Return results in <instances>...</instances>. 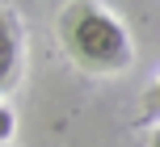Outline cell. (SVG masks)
Instances as JSON below:
<instances>
[{"mask_svg":"<svg viewBox=\"0 0 160 147\" xmlns=\"http://www.w3.org/2000/svg\"><path fill=\"white\" fill-rule=\"evenodd\" d=\"M59 38H63L68 55L88 72H122L131 63V38L93 0H72L59 13Z\"/></svg>","mask_w":160,"mask_h":147,"instance_id":"obj_1","label":"cell"},{"mask_svg":"<svg viewBox=\"0 0 160 147\" xmlns=\"http://www.w3.org/2000/svg\"><path fill=\"white\" fill-rule=\"evenodd\" d=\"M13 80V30H4V84Z\"/></svg>","mask_w":160,"mask_h":147,"instance_id":"obj_2","label":"cell"},{"mask_svg":"<svg viewBox=\"0 0 160 147\" xmlns=\"http://www.w3.org/2000/svg\"><path fill=\"white\" fill-rule=\"evenodd\" d=\"M148 114H160V80L152 84V92H148Z\"/></svg>","mask_w":160,"mask_h":147,"instance_id":"obj_3","label":"cell"},{"mask_svg":"<svg viewBox=\"0 0 160 147\" xmlns=\"http://www.w3.org/2000/svg\"><path fill=\"white\" fill-rule=\"evenodd\" d=\"M152 147H160V130H156V135H152Z\"/></svg>","mask_w":160,"mask_h":147,"instance_id":"obj_4","label":"cell"}]
</instances>
